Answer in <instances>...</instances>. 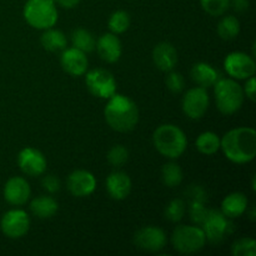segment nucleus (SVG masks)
Listing matches in <instances>:
<instances>
[{"label":"nucleus","mask_w":256,"mask_h":256,"mask_svg":"<svg viewBox=\"0 0 256 256\" xmlns=\"http://www.w3.org/2000/svg\"><path fill=\"white\" fill-rule=\"evenodd\" d=\"M85 82L89 92L100 99H109L116 92L115 78L105 69L90 70L85 78Z\"/></svg>","instance_id":"8"},{"label":"nucleus","mask_w":256,"mask_h":256,"mask_svg":"<svg viewBox=\"0 0 256 256\" xmlns=\"http://www.w3.org/2000/svg\"><path fill=\"white\" fill-rule=\"evenodd\" d=\"M95 48H96L99 56L104 62H110V64L116 62L122 56V42L115 34L108 32V34L100 36Z\"/></svg>","instance_id":"17"},{"label":"nucleus","mask_w":256,"mask_h":256,"mask_svg":"<svg viewBox=\"0 0 256 256\" xmlns=\"http://www.w3.org/2000/svg\"><path fill=\"white\" fill-rule=\"evenodd\" d=\"M172 242L174 249L182 254H194L205 246L206 238L202 228L180 225L172 232Z\"/></svg>","instance_id":"6"},{"label":"nucleus","mask_w":256,"mask_h":256,"mask_svg":"<svg viewBox=\"0 0 256 256\" xmlns=\"http://www.w3.org/2000/svg\"><path fill=\"white\" fill-rule=\"evenodd\" d=\"M248 210V199L242 192H232L222 202V212L230 219H235Z\"/></svg>","instance_id":"21"},{"label":"nucleus","mask_w":256,"mask_h":256,"mask_svg":"<svg viewBox=\"0 0 256 256\" xmlns=\"http://www.w3.org/2000/svg\"><path fill=\"white\" fill-rule=\"evenodd\" d=\"M42 185L50 194H54L60 190V180L54 175H46V176L42 178Z\"/></svg>","instance_id":"36"},{"label":"nucleus","mask_w":256,"mask_h":256,"mask_svg":"<svg viewBox=\"0 0 256 256\" xmlns=\"http://www.w3.org/2000/svg\"><path fill=\"white\" fill-rule=\"evenodd\" d=\"M220 149L235 164H246L256 155V132L252 128H236L220 140Z\"/></svg>","instance_id":"1"},{"label":"nucleus","mask_w":256,"mask_h":256,"mask_svg":"<svg viewBox=\"0 0 256 256\" xmlns=\"http://www.w3.org/2000/svg\"><path fill=\"white\" fill-rule=\"evenodd\" d=\"M249 216H250V219L252 220V222H254V220L256 219V210H255V208H252V210H250V214H249Z\"/></svg>","instance_id":"40"},{"label":"nucleus","mask_w":256,"mask_h":256,"mask_svg":"<svg viewBox=\"0 0 256 256\" xmlns=\"http://www.w3.org/2000/svg\"><path fill=\"white\" fill-rule=\"evenodd\" d=\"M209 94L206 89L202 86L188 90L182 98V112L190 119L198 120L205 115L209 109Z\"/></svg>","instance_id":"9"},{"label":"nucleus","mask_w":256,"mask_h":256,"mask_svg":"<svg viewBox=\"0 0 256 256\" xmlns=\"http://www.w3.org/2000/svg\"><path fill=\"white\" fill-rule=\"evenodd\" d=\"M24 18L35 29H49L58 20V10L52 0H28Z\"/></svg>","instance_id":"5"},{"label":"nucleus","mask_w":256,"mask_h":256,"mask_svg":"<svg viewBox=\"0 0 256 256\" xmlns=\"http://www.w3.org/2000/svg\"><path fill=\"white\" fill-rule=\"evenodd\" d=\"M95 188V176L86 170H75L68 178V189L76 198L89 196L94 192Z\"/></svg>","instance_id":"14"},{"label":"nucleus","mask_w":256,"mask_h":256,"mask_svg":"<svg viewBox=\"0 0 256 256\" xmlns=\"http://www.w3.org/2000/svg\"><path fill=\"white\" fill-rule=\"evenodd\" d=\"M225 70L234 79H249L254 76L256 65L254 59L245 52H230L224 62Z\"/></svg>","instance_id":"10"},{"label":"nucleus","mask_w":256,"mask_h":256,"mask_svg":"<svg viewBox=\"0 0 256 256\" xmlns=\"http://www.w3.org/2000/svg\"><path fill=\"white\" fill-rule=\"evenodd\" d=\"M32 190L29 182L20 176L10 178L4 186V198L12 205H24L29 200Z\"/></svg>","instance_id":"15"},{"label":"nucleus","mask_w":256,"mask_h":256,"mask_svg":"<svg viewBox=\"0 0 256 256\" xmlns=\"http://www.w3.org/2000/svg\"><path fill=\"white\" fill-rule=\"evenodd\" d=\"M192 79L196 82L199 86L208 89L210 86H214L215 82L220 79V74L216 69L206 62H198L192 68Z\"/></svg>","instance_id":"20"},{"label":"nucleus","mask_w":256,"mask_h":256,"mask_svg":"<svg viewBox=\"0 0 256 256\" xmlns=\"http://www.w3.org/2000/svg\"><path fill=\"white\" fill-rule=\"evenodd\" d=\"M109 29L112 30V34H122L125 32L130 26V16L124 10H118V12H112L110 16Z\"/></svg>","instance_id":"28"},{"label":"nucleus","mask_w":256,"mask_h":256,"mask_svg":"<svg viewBox=\"0 0 256 256\" xmlns=\"http://www.w3.org/2000/svg\"><path fill=\"white\" fill-rule=\"evenodd\" d=\"M62 66L68 74L72 76H80L84 75L88 70V58L85 52L76 48L62 50V58H60Z\"/></svg>","instance_id":"16"},{"label":"nucleus","mask_w":256,"mask_h":256,"mask_svg":"<svg viewBox=\"0 0 256 256\" xmlns=\"http://www.w3.org/2000/svg\"><path fill=\"white\" fill-rule=\"evenodd\" d=\"M232 252L234 256H255L256 242L252 238H242L232 244Z\"/></svg>","instance_id":"29"},{"label":"nucleus","mask_w":256,"mask_h":256,"mask_svg":"<svg viewBox=\"0 0 256 256\" xmlns=\"http://www.w3.org/2000/svg\"><path fill=\"white\" fill-rule=\"evenodd\" d=\"M230 6L236 12H244L249 9V0H230Z\"/></svg>","instance_id":"38"},{"label":"nucleus","mask_w":256,"mask_h":256,"mask_svg":"<svg viewBox=\"0 0 256 256\" xmlns=\"http://www.w3.org/2000/svg\"><path fill=\"white\" fill-rule=\"evenodd\" d=\"M204 12L212 16H220L230 8V0H200Z\"/></svg>","instance_id":"30"},{"label":"nucleus","mask_w":256,"mask_h":256,"mask_svg":"<svg viewBox=\"0 0 256 256\" xmlns=\"http://www.w3.org/2000/svg\"><path fill=\"white\" fill-rule=\"evenodd\" d=\"M205 238L212 244L218 245L228 239L234 232V224L228 218L218 210H209L204 222L202 224Z\"/></svg>","instance_id":"7"},{"label":"nucleus","mask_w":256,"mask_h":256,"mask_svg":"<svg viewBox=\"0 0 256 256\" xmlns=\"http://www.w3.org/2000/svg\"><path fill=\"white\" fill-rule=\"evenodd\" d=\"M0 226L5 236L10 239H19L29 232L30 220L24 210H9L2 215Z\"/></svg>","instance_id":"11"},{"label":"nucleus","mask_w":256,"mask_h":256,"mask_svg":"<svg viewBox=\"0 0 256 256\" xmlns=\"http://www.w3.org/2000/svg\"><path fill=\"white\" fill-rule=\"evenodd\" d=\"M165 84H166V88L170 92H174V94H179L184 90L185 80L180 72H172L165 79Z\"/></svg>","instance_id":"33"},{"label":"nucleus","mask_w":256,"mask_h":256,"mask_svg":"<svg viewBox=\"0 0 256 256\" xmlns=\"http://www.w3.org/2000/svg\"><path fill=\"white\" fill-rule=\"evenodd\" d=\"M66 38L60 30L49 28L45 29V32L42 35V45L48 52H62L66 48Z\"/></svg>","instance_id":"23"},{"label":"nucleus","mask_w":256,"mask_h":256,"mask_svg":"<svg viewBox=\"0 0 256 256\" xmlns=\"http://www.w3.org/2000/svg\"><path fill=\"white\" fill-rule=\"evenodd\" d=\"M162 179L168 188L179 186L180 182H182V168L176 162L165 164L162 169Z\"/></svg>","instance_id":"27"},{"label":"nucleus","mask_w":256,"mask_h":256,"mask_svg":"<svg viewBox=\"0 0 256 256\" xmlns=\"http://www.w3.org/2000/svg\"><path fill=\"white\" fill-rule=\"evenodd\" d=\"M108 162L115 168H120L129 159V152L122 145H114L108 152Z\"/></svg>","instance_id":"32"},{"label":"nucleus","mask_w":256,"mask_h":256,"mask_svg":"<svg viewBox=\"0 0 256 256\" xmlns=\"http://www.w3.org/2000/svg\"><path fill=\"white\" fill-rule=\"evenodd\" d=\"M132 190V180L129 175L122 172H115L108 176L106 192L114 200H124L129 196Z\"/></svg>","instance_id":"18"},{"label":"nucleus","mask_w":256,"mask_h":256,"mask_svg":"<svg viewBox=\"0 0 256 256\" xmlns=\"http://www.w3.org/2000/svg\"><path fill=\"white\" fill-rule=\"evenodd\" d=\"M185 202L182 199H174L168 204L165 209V218L172 222H178L184 218L185 215Z\"/></svg>","instance_id":"31"},{"label":"nucleus","mask_w":256,"mask_h":256,"mask_svg":"<svg viewBox=\"0 0 256 256\" xmlns=\"http://www.w3.org/2000/svg\"><path fill=\"white\" fill-rule=\"evenodd\" d=\"M154 146L162 156L178 159L184 154L188 146V140L184 132L179 126L165 124L158 128L152 135Z\"/></svg>","instance_id":"3"},{"label":"nucleus","mask_w":256,"mask_h":256,"mask_svg":"<svg viewBox=\"0 0 256 256\" xmlns=\"http://www.w3.org/2000/svg\"><path fill=\"white\" fill-rule=\"evenodd\" d=\"M255 90H256V82L254 76H250L248 79L246 84H245L244 92L252 102H255Z\"/></svg>","instance_id":"37"},{"label":"nucleus","mask_w":256,"mask_h":256,"mask_svg":"<svg viewBox=\"0 0 256 256\" xmlns=\"http://www.w3.org/2000/svg\"><path fill=\"white\" fill-rule=\"evenodd\" d=\"M72 46L82 50V52H92L96 46L94 35L86 29H76L72 34Z\"/></svg>","instance_id":"24"},{"label":"nucleus","mask_w":256,"mask_h":256,"mask_svg":"<svg viewBox=\"0 0 256 256\" xmlns=\"http://www.w3.org/2000/svg\"><path fill=\"white\" fill-rule=\"evenodd\" d=\"M152 60L158 69L172 72L178 62L176 49L169 42H160L152 50Z\"/></svg>","instance_id":"19"},{"label":"nucleus","mask_w":256,"mask_h":256,"mask_svg":"<svg viewBox=\"0 0 256 256\" xmlns=\"http://www.w3.org/2000/svg\"><path fill=\"white\" fill-rule=\"evenodd\" d=\"M58 208L59 205L56 200L52 196H45V195L35 198L30 204V210L39 219H49L54 216L55 212H58Z\"/></svg>","instance_id":"22"},{"label":"nucleus","mask_w":256,"mask_h":256,"mask_svg":"<svg viewBox=\"0 0 256 256\" xmlns=\"http://www.w3.org/2000/svg\"><path fill=\"white\" fill-rule=\"evenodd\" d=\"M240 32V22L232 15L224 16L218 24V34L222 40H234Z\"/></svg>","instance_id":"25"},{"label":"nucleus","mask_w":256,"mask_h":256,"mask_svg":"<svg viewBox=\"0 0 256 256\" xmlns=\"http://www.w3.org/2000/svg\"><path fill=\"white\" fill-rule=\"evenodd\" d=\"M55 5H60L64 9H72L80 2V0H52Z\"/></svg>","instance_id":"39"},{"label":"nucleus","mask_w":256,"mask_h":256,"mask_svg":"<svg viewBox=\"0 0 256 256\" xmlns=\"http://www.w3.org/2000/svg\"><path fill=\"white\" fill-rule=\"evenodd\" d=\"M18 165L24 174L29 176H39L46 170V159L39 150L25 148L19 152Z\"/></svg>","instance_id":"13"},{"label":"nucleus","mask_w":256,"mask_h":256,"mask_svg":"<svg viewBox=\"0 0 256 256\" xmlns=\"http://www.w3.org/2000/svg\"><path fill=\"white\" fill-rule=\"evenodd\" d=\"M215 100L219 112L232 115L239 112L244 102V90L232 79H222L215 82Z\"/></svg>","instance_id":"4"},{"label":"nucleus","mask_w":256,"mask_h":256,"mask_svg":"<svg viewBox=\"0 0 256 256\" xmlns=\"http://www.w3.org/2000/svg\"><path fill=\"white\" fill-rule=\"evenodd\" d=\"M185 195L188 196L189 204L190 202H204L205 204V202L208 200L206 192H205V190L202 189V186H199V185H192V186L186 190Z\"/></svg>","instance_id":"35"},{"label":"nucleus","mask_w":256,"mask_h":256,"mask_svg":"<svg viewBox=\"0 0 256 256\" xmlns=\"http://www.w3.org/2000/svg\"><path fill=\"white\" fill-rule=\"evenodd\" d=\"M104 114L109 126L119 132H130L139 122L136 104L130 98L120 94H114L109 98Z\"/></svg>","instance_id":"2"},{"label":"nucleus","mask_w":256,"mask_h":256,"mask_svg":"<svg viewBox=\"0 0 256 256\" xmlns=\"http://www.w3.org/2000/svg\"><path fill=\"white\" fill-rule=\"evenodd\" d=\"M209 210L205 208L204 202H190V219L196 225H202L206 218Z\"/></svg>","instance_id":"34"},{"label":"nucleus","mask_w":256,"mask_h":256,"mask_svg":"<svg viewBox=\"0 0 256 256\" xmlns=\"http://www.w3.org/2000/svg\"><path fill=\"white\" fill-rule=\"evenodd\" d=\"M196 148L202 154L212 155L220 149V139L215 132H205L198 136Z\"/></svg>","instance_id":"26"},{"label":"nucleus","mask_w":256,"mask_h":256,"mask_svg":"<svg viewBox=\"0 0 256 256\" xmlns=\"http://www.w3.org/2000/svg\"><path fill=\"white\" fill-rule=\"evenodd\" d=\"M135 245L149 252H158L166 245V235L160 228L145 226L135 234Z\"/></svg>","instance_id":"12"}]
</instances>
